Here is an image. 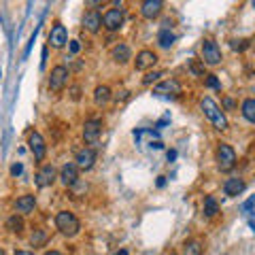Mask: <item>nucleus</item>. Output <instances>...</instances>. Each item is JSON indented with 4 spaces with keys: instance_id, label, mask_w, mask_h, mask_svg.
Instances as JSON below:
<instances>
[{
    "instance_id": "bb28decb",
    "label": "nucleus",
    "mask_w": 255,
    "mask_h": 255,
    "mask_svg": "<svg viewBox=\"0 0 255 255\" xmlns=\"http://www.w3.org/2000/svg\"><path fill=\"white\" fill-rule=\"evenodd\" d=\"M162 77H164V70H149V73L142 77V85H153Z\"/></svg>"
},
{
    "instance_id": "dca6fc26",
    "label": "nucleus",
    "mask_w": 255,
    "mask_h": 255,
    "mask_svg": "<svg viewBox=\"0 0 255 255\" xmlns=\"http://www.w3.org/2000/svg\"><path fill=\"white\" fill-rule=\"evenodd\" d=\"M83 28L90 32V34H98L100 28H102V15H100V11H96V9L87 11L83 15Z\"/></svg>"
},
{
    "instance_id": "9b49d317",
    "label": "nucleus",
    "mask_w": 255,
    "mask_h": 255,
    "mask_svg": "<svg viewBox=\"0 0 255 255\" xmlns=\"http://www.w3.org/2000/svg\"><path fill=\"white\" fill-rule=\"evenodd\" d=\"M181 83L177 79H164V81H159L155 87H153V94L155 96H179L181 94Z\"/></svg>"
},
{
    "instance_id": "f257e3e1",
    "label": "nucleus",
    "mask_w": 255,
    "mask_h": 255,
    "mask_svg": "<svg viewBox=\"0 0 255 255\" xmlns=\"http://www.w3.org/2000/svg\"><path fill=\"white\" fill-rule=\"evenodd\" d=\"M200 111L202 113L209 117V122L213 124V128L215 130H219V132H223V130H228V119H226V115H223V111L219 109V105L215 102L213 98H202L200 100Z\"/></svg>"
},
{
    "instance_id": "de8ad7c7",
    "label": "nucleus",
    "mask_w": 255,
    "mask_h": 255,
    "mask_svg": "<svg viewBox=\"0 0 255 255\" xmlns=\"http://www.w3.org/2000/svg\"><path fill=\"white\" fill-rule=\"evenodd\" d=\"M172 255H174V253H172Z\"/></svg>"
},
{
    "instance_id": "2f4dec72",
    "label": "nucleus",
    "mask_w": 255,
    "mask_h": 255,
    "mask_svg": "<svg viewBox=\"0 0 255 255\" xmlns=\"http://www.w3.org/2000/svg\"><path fill=\"white\" fill-rule=\"evenodd\" d=\"M68 51L73 55H77L79 51H81V43H79V41H68Z\"/></svg>"
},
{
    "instance_id": "a18cd8bd",
    "label": "nucleus",
    "mask_w": 255,
    "mask_h": 255,
    "mask_svg": "<svg viewBox=\"0 0 255 255\" xmlns=\"http://www.w3.org/2000/svg\"><path fill=\"white\" fill-rule=\"evenodd\" d=\"M0 79H2V68H0Z\"/></svg>"
},
{
    "instance_id": "f704fd0d",
    "label": "nucleus",
    "mask_w": 255,
    "mask_h": 255,
    "mask_svg": "<svg viewBox=\"0 0 255 255\" xmlns=\"http://www.w3.org/2000/svg\"><path fill=\"white\" fill-rule=\"evenodd\" d=\"M223 107H226V109H234V100L232 98H226V100H223Z\"/></svg>"
},
{
    "instance_id": "c9c22d12",
    "label": "nucleus",
    "mask_w": 255,
    "mask_h": 255,
    "mask_svg": "<svg viewBox=\"0 0 255 255\" xmlns=\"http://www.w3.org/2000/svg\"><path fill=\"white\" fill-rule=\"evenodd\" d=\"M166 157H168V162H174V159H177V151H168V153H166Z\"/></svg>"
},
{
    "instance_id": "412c9836",
    "label": "nucleus",
    "mask_w": 255,
    "mask_h": 255,
    "mask_svg": "<svg viewBox=\"0 0 255 255\" xmlns=\"http://www.w3.org/2000/svg\"><path fill=\"white\" fill-rule=\"evenodd\" d=\"M202 241H198V238H187L181 247V255H202Z\"/></svg>"
},
{
    "instance_id": "4468645a",
    "label": "nucleus",
    "mask_w": 255,
    "mask_h": 255,
    "mask_svg": "<svg viewBox=\"0 0 255 255\" xmlns=\"http://www.w3.org/2000/svg\"><path fill=\"white\" fill-rule=\"evenodd\" d=\"M155 64H157V53H153L151 49H142V51H138L136 60H134V68L136 70H149V68H153Z\"/></svg>"
},
{
    "instance_id": "2eb2a0df",
    "label": "nucleus",
    "mask_w": 255,
    "mask_h": 255,
    "mask_svg": "<svg viewBox=\"0 0 255 255\" xmlns=\"http://www.w3.org/2000/svg\"><path fill=\"white\" fill-rule=\"evenodd\" d=\"M58 179H60L66 187H73L75 183L79 181V168H77V164H75V162L64 164L62 168H60V177H58Z\"/></svg>"
},
{
    "instance_id": "37998d69",
    "label": "nucleus",
    "mask_w": 255,
    "mask_h": 255,
    "mask_svg": "<svg viewBox=\"0 0 255 255\" xmlns=\"http://www.w3.org/2000/svg\"><path fill=\"white\" fill-rule=\"evenodd\" d=\"M249 226H251V230H253V232H255V221H251V223H249Z\"/></svg>"
},
{
    "instance_id": "c03bdc74",
    "label": "nucleus",
    "mask_w": 255,
    "mask_h": 255,
    "mask_svg": "<svg viewBox=\"0 0 255 255\" xmlns=\"http://www.w3.org/2000/svg\"><path fill=\"white\" fill-rule=\"evenodd\" d=\"M0 255H6V253H4V251H2V249H0Z\"/></svg>"
},
{
    "instance_id": "9d476101",
    "label": "nucleus",
    "mask_w": 255,
    "mask_h": 255,
    "mask_svg": "<svg viewBox=\"0 0 255 255\" xmlns=\"http://www.w3.org/2000/svg\"><path fill=\"white\" fill-rule=\"evenodd\" d=\"M55 179H58V170H55L51 164H45V166H41V170L36 172L34 183H36V187L45 189V187L53 185V181H55Z\"/></svg>"
},
{
    "instance_id": "7c9ffc66",
    "label": "nucleus",
    "mask_w": 255,
    "mask_h": 255,
    "mask_svg": "<svg viewBox=\"0 0 255 255\" xmlns=\"http://www.w3.org/2000/svg\"><path fill=\"white\" fill-rule=\"evenodd\" d=\"M21 172H23V164H21V162H15V164L11 166V177H19Z\"/></svg>"
},
{
    "instance_id": "393cba45",
    "label": "nucleus",
    "mask_w": 255,
    "mask_h": 255,
    "mask_svg": "<svg viewBox=\"0 0 255 255\" xmlns=\"http://www.w3.org/2000/svg\"><path fill=\"white\" fill-rule=\"evenodd\" d=\"M6 230L13 234H21L23 232V219H21V215H11L9 219H6Z\"/></svg>"
},
{
    "instance_id": "79ce46f5",
    "label": "nucleus",
    "mask_w": 255,
    "mask_h": 255,
    "mask_svg": "<svg viewBox=\"0 0 255 255\" xmlns=\"http://www.w3.org/2000/svg\"><path fill=\"white\" fill-rule=\"evenodd\" d=\"M15 255H34V253H30V251H17Z\"/></svg>"
},
{
    "instance_id": "a19ab883",
    "label": "nucleus",
    "mask_w": 255,
    "mask_h": 255,
    "mask_svg": "<svg viewBox=\"0 0 255 255\" xmlns=\"http://www.w3.org/2000/svg\"><path fill=\"white\" fill-rule=\"evenodd\" d=\"M45 255H64V253H60V251H47Z\"/></svg>"
},
{
    "instance_id": "a211bd4d",
    "label": "nucleus",
    "mask_w": 255,
    "mask_h": 255,
    "mask_svg": "<svg viewBox=\"0 0 255 255\" xmlns=\"http://www.w3.org/2000/svg\"><path fill=\"white\" fill-rule=\"evenodd\" d=\"M245 187H247V183L243 179H228L223 183V194L230 196V198H236V196L243 194Z\"/></svg>"
},
{
    "instance_id": "c85d7f7f",
    "label": "nucleus",
    "mask_w": 255,
    "mask_h": 255,
    "mask_svg": "<svg viewBox=\"0 0 255 255\" xmlns=\"http://www.w3.org/2000/svg\"><path fill=\"white\" fill-rule=\"evenodd\" d=\"M230 47H232L234 51H245L247 47H249V41H245V38H232V41H230Z\"/></svg>"
},
{
    "instance_id": "4c0bfd02",
    "label": "nucleus",
    "mask_w": 255,
    "mask_h": 255,
    "mask_svg": "<svg viewBox=\"0 0 255 255\" xmlns=\"http://www.w3.org/2000/svg\"><path fill=\"white\" fill-rule=\"evenodd\" d=\"M166 185V177H157V187H164Z\"/></svg>"
},
{
    "instance_id": "473e14b6",
    "label": "nucleus",
    "mask_w": 255,
    "mask_h": 255,
    "mask_svg": "<svg viewBox=\"0 0 255 255\" xmlns=\"http://www.w3.org/2000/svg\"><path fill=\"white\" fill-rule=\"evenodd\" d=\"M68 94H70V98H73V100H79V98H81V87L73 85V87L68 90Z\"/></svg>"
},
{
    "instance_id": "6e6552de",
    "label": "nucleus",
    "mask_w": 255,
    "mask_h": 255,
    "mask_svg": "<svg viewBox=\"0 0 255 255\" xmlns=\"http://www.w3.org/2000/svg\"><path fill=\"white\" fill-rule=\"evenodd\" d=\"M102 134V122L100 119H87L83 124V140L87 145H96Z\"/></svg>"
},
{
    "instance_id": "e433bc0d",
    "label": "nucleus",
    "mask_w": 255,
    "mask_h": 255,
    "mask_svg": "<svg viewBox=\"0 0 255 255\" xmlns=\"http://www.w3.org/2000/svg\"><path fill=\"white\" fill-rule=\"evenodd\" d=\"M151 147H153V149H162L164 142H162V140H151Z\"/></svg>"
},
{
    "instance_id": "f8f14e48",
    "label": "nucleus",
    "mask_w": 255,
    "mask_h": 255,
    "mask_svg": "<svg viewBox=\"0 0 255 255\" xmlns=\"http://www.w3.org/2000/svg\"><path fill=\"white\" fill-rule=\"evenodd\" d=\"M162 11H164L162 0H145V2H140V15L145 19H157Z\"/></svg>"
},
{
    "instance_id": "58836bf2",
    "label": "nucleus",
    "mask_w": 255,
    "mask_h": 255,
    "mask_svg": "<svg viewBox=\"0 0 255 255\" xmlns=\"http://www.w3.org/2000/svg\"><path fill=\"white\" fill-rule=\"evenodd\" d=\"M115 98H117V100H124V98H128V92L124 90L122 94H117V96H115Z\"/></svg>"
},
{
    "instance_id": "20e7f679",
    "label": "nucleus",
    "mask_w": 255,
    "mask_h": 255,
    "mask_svg": "<svg viewBox=\"0 0 255 255\" xmlns=\"http://www.w3.org/2000/svg\"><path fill=\"white\" fill-rule=\"evenodd\" d=\"M200 58H202L204 66H217V64H221L223 55H221L219 45L215 41H211V38H206V41H202V45H200Z\"/></svg>"
},
{
    "instance_id": "aec40b11",
    "label": "nucleus",
    "mask_w": 255,
    "mask_h": 255,
    "mask_svg": "<svg viewBox=\"0 0 255 255\" xmlns=\"http://www.w3.org/2000/svg\"><path fill=\"white\" fill-rule=\"evenodd\" d=\"M111 58H113L117 64H126L128 60H132V49L126 43H117L111 51Z\"/></svg>"
},
{
    "instance_id": "49530a36",
    "label": "nucleus",
    "mask_w": 255,
    "mask_h": 255,
    "mask_svg": "<svg viewBox=\"0 0 255 255\" xmlns=\"http://www.w3.org/2000/svg\"><path fill=\"white\" fill-rule=\"evenodd\" d=\"M253 9H255V0H253Z\"/></svg>"
},
{
    "instance_id": "cd10ccee",
    "label": "nucleus",
    "mask_w": 255,
    "mask_h": 255,
    "mask_svg": "<svg viewBox=\"0 0 255 255\" xmlns=\"http://www.w3.org/2000/svg\"><path fill=\"white\" fill-rule=\"evenodd\" d=\"M189 70H191V75H194V77H202L204 75V64H202V60L200 62L191 60L189 62Z\"/></svg>"
},
{
    "instance_id": "4be33fe9",
    "label": "nucleus",
    "mask_w": 255,
    "mask_h": 255,
    "mask_svg": "<svg viewBox=\"0 0 255 255\" xmlns=\"http://www.w3.org/2000/svg\"><path fill=\"white\" fill-rule=\"evenodd\" d=\"M174 41H177V36L170 32V28H162L159 30V34H157V43L162 49H170V47L174 45Z\"/></svg>"
},
{
    "instance_id": "ea45409f",
    "label": "nucleus",
    "mask_w": 255,
    "mask_h": 255,
    "mask_svg": "<svg viewBox=\"0 0 255 255\" xmlns=\"http://www.w3.org/2000/svg\"><path fill=\"white\" fill-rule=\"evenodd\" d=\"M113 255H128V249H119V251L113 253Z\"/></svg>"
},
{
    "instance_id": "a878e982",
    "label": "nucleus",
    "mask_w": 255,
    "mask_h": 255,
    "mask_svg": "<svg viewBox=\"0 0 255 255\" xmlns=\"http://www.w3.org/2000/svg\"><path fill=\"white\" fill-rule=\"evenodd\" d=\"M219 213V204L215 200V196H206L204 198V215L206 217H215Z\"/></svg>"
},
{
    "instance_id": "423d86ee",
    "label": "nucleus",
    "mask_w": 255,
    "mask_h": 255,
    "mask_svg": "<svg viewBox=\"0 0 255 255\" xmlns=\"http://www.w3.org/2000/svg\"><path fill=\"white\" fill-rule=\"evenodd\" d=\"M124 19H126V13L122 6H119V9H109L102 15V28H107L109 32H117L124 26Z\"/></svg>"
},
{
    "instance_id": "5701e85b",
    "label": "nucleus",
    "mask_w": 255,
    "mask_h": 255,
    "mask_svg": "<svg viewBox=\"0 0 255 255\" xmlns=\"http://www.w3.org/2000/svg\"><path fill=\"white\" fill-rule=\"evenodd\" d=\"M47 243V232L43 228H34L32 230V234H30V245L34 247V249H41V247H45Z\"/></svg>"
},
{
    "instance_id": "0eeeda50",
    "label": "nucleus",
    "mask_w": 255,
    "mask_h": 255,
    "mask_svg": "<svg viewBox=\"0 0 255 255\" xmlns=\"http://www.w3.org/2000/svg\"><path fill=\"white\" fill-rule=\"evenodd\" d=\"M28 149H30V153L34 155L36 162H43L45 155H47L45 138L38 132H30V136H28Z\"/></svg>"
},
{
    "instance_id": "1a4fd4ad",
    "label": "nucleus",
    "mask_w": 255,
    "mask_h": 255,
    "mask_svg": "<svg viewBox=\"0 0 255 255\" xmlns=\"http://www.w3.org/2000/svg\"><path fill=\"white\" fill-rule=\"evenodd\" d=\"M75 164H77V168L79 170H92L94 168V164H96V151L92 147H83V149H79L77 151V155H75Z\"/></svg>"
},
{
    "instance_id": "7ed1b4c3",
    "label": "nucleus",
    "mask_w": 255,
    "mask_h": 255,
    "mask_svg": "<svg viewBox=\"0 0 255 255\" xmlns=\"http://www.w3.org/2000/svg\"><path fill=\"white\" fill-rule=\"evenodd\" d=\"M215 159H217V168L221 172H230L236 166V151L228 142H219L217 151H215Z\"/></svg>"
},
{
    "instance_id": "39448f33",
    "label": "nucleus",
    "mask_w": 255,
    "mask_h": 255,
    "mask_svg": "<svg viewBox=\"0 0 255 255\" xmlns=\"http://www.w3.org/2000/svg\"><path fill=\"white\" fill-rule=\"evenodd\" d=\"M68 83V68L66 66H55L51 68V75H49V81H47V85H49V92L53 94H60L64 87H66Z\"/></svg>"
},
{
    "instance_id": "6ab92c4d",
    "label": "nucleus",
    "mask_w": 255,
    "mask_h": 255,
    "mask_svg": "<svg viewBox=\"0 0 255 255\" xmlns=\"http://www.w3.org/2000/svg\"><path fill=\"white\" fill-rule=\"evenodd\" d=\"M111 98H113V92H111L109 85H98L94 90V105L96 107H107Z\"/></svg>"
},
{
    "instance_id": "f03ea898",
    "label": "nucleus",
    "mask_w": 255,
    "mask_h": 255,
    "mask_svg": "<svg viewBox=\"0 0 255 255\" xmlns=\"http://www.w3.org/2000/svg\"><path fill=\"white\" fill-rule=\"evenodd\" d=\"M55 228H58L64 236L73 238V236H77L79 232H81V221L75 217V213L60 211L58 215H55Z\"/></svg>"
},
{
    "instance_id": "72a5a7b5",
    "label": "nucleus",
    "mask_w": 255,
    "mask_h": 255,
    "mask_svg": "<svg viewBox=\"0 0 255 255\" xmlns=\"http://www.w3.org/2000/svg\"><path fill=\"white\" fill-rule=\"evenodd\" d=\"M253 206H255V196H251L249 200H247V202L243 204V211H245V213H249V211L253 209Z\"/></svg>"
},
{
    "instance_id": "b1692460",
    "label": "nucleus",
    "mask_w": 255,
    "mask_h": 255,
    "mask_svg": "<svg viewBox=\"0 0 255 255\" xmlns=\"http://www.w3.org/2000/svg\"><path fill=\"white\" fill-rule=\"evenodd\" d=\"M241 113H243V117L247 119V122L255 124V98H247V100L243 102Z\"/></svg>"
},
{
    "instance_id": "f3484780",
    "label": "nucleus",
    "mask_w": 255,
    "mask_h": 255,
    "mask_svg": "<svg viewBox=\"0 0 255 255\" xmlns=\"http://www.w3.org/2000/svg\"><path fill=\"white\" fill-rule=\"evenodd\" d=\"M13 209H15V213H17V215H30V213H34V209H36V198L32 196V194L19 196L17 200H15Z\"/></svg>"
},
{
    "instance_id": "c756f323",
    "label": "nucleus",
    "mask_w": 255,
    "mask_h": 255,
    "mask_svg": "<svg viewBox=\"0 0 255 255\" xmlns=\"http://www.w3.org/2000/svg\"><path fill=\"white\" fill-rule=\"evenodd\" d=\"M204 85H206V87H211V90H221V83H219L217 75H206Z\"/></svg>"
},
{
    "instance_id": "ddd939ff",
    "label": "nucleus",
    "mask_w": 255,
    "mask_h": 255,
    "mask_svg": "<svg viewBox=\"0 0 255 255\" xmlns=\"http://www.w3.org/2000/svg\"><path fill=\"white\" fill-rule=\"evenodd\" d=\"M66 43H68V32H66V28H64L62 23H53V28L49 32V45L53 47V49H62Z\"/></svg>"
}]
</instances>
